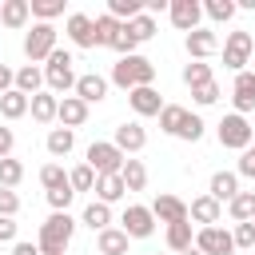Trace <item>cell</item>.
I'll return each mask as SVG.
<instances>
[{"label": "cell", "mask_w": 255, "mask_h": 255, "mask_svg": "<svg viewBox=\"0 0 255 255\" xmlns=\"http://www.w3.org/2000/svg\"><path fill=\"white\" fill-rule=\"evenodd\" d=\"M72 235H76V219H72L68 211H52V215L40 223L36 247H40L44 255H64L68 243H72Z\"/></svg>", "instance_id": "cell-1"}, {"label": "cell", "mask_w": 255, "mask_h": 255, "mask_svg": "<svg viewBox=\"0 0 255 255\" xmlns=\"http://www.w3.org/2000/svg\"><path fill=\"white\" fill-rule=\"evenodd\" d=\"M151 80H155V64H151L147 56H120L116 68H112V84L124 88V92H131V88H151Z\"/></svg>", "instance_id": "cell-2"}, {"label": "cell", "mask_w": 255, "mask_h": 255, "mask_svg": "<svg viewBox=\"0 0 255 255\" xmlns=\"http://www.w3.org/2000/svg\"><path fill=\"white\" fill-rule=\"evenodd\" d=\"M76 60H72V52H64V48H56L48 60H44V84H48V92L52 96H60L64 100V92H76V68H72Z\"/></svg>", "instance_id": "cell-3"}, {"label": "cell", "mask_w": 255, "mask_h": 255, "mask_svg": "<svg viewBox=\"0 0 255 255\" xmlns=\"http://www.w3.org/2000/svg\"><path fill=\"white\" fill-rule=\"evenodd\" d=\"M215 135H219V143L231 147V151H247V147L255 143V128H251L247 116H239V112L223 116V120L215 124Z\"/></svg>", "instance_id": "cell-4"}, {"label": "cell", "mask_w": 255, "mask_h": 255, "mask_svg": "<svg viewBox=\"0 0 255 255\" xmlns=\"http://www.w3.org/2000/svg\"><path fill=\"white\" fill-rule=\"evenodd\" d=\"M84 163H88L96 175H120V171H124V163H128V155H124L112 139H96V143H88Z\"/></svg>", "instance_id": "cell-5"}, {"label": "cell", "mask_w": 255, "mask_h": 255, "mask_svg": "<svg viewBox=\"0 0 255 255\" xmlns=\"http://www.w3.org/2000/svg\"><path fill=\"white\" fill-rule=\"evenodd\" d=\"M251 52H255V40H251V32H243V28H235V32H227V40H223V64L239 76L243 68H247V60H251Z\"/></svg>", "instance_id": "cell-6"}, {"label": "cell", "mask_w": 255, "mask_h": 255, "mask_svg": "<svg viewBox=\"0 0 255 255\" xmlns=\"http://www.w3.org/2000/svg\"><path fill=\"white\" fill-rule=\"evenodd\" d=\"M56 52V28L52 24H32V32L24 36V56L32 60V64H40V60H48Z\"/></svg>", "instance_id": "cell-7"}, {"label": "cell", "mask_w": 255, "mask_h": 255, "mask_svg": "<svg viewBox=\"0 0 255 255\" xmlns=\"http://www.w3.org/2000/svg\"><path fill=\"white\" fill-rule=\"evenodd\" d=\"M120 227H124V235H128V239H147V235L155 231V215H151V207L131 203V207H124Z\"/></svg>", "instance_id": "cell-8"}, {"label": "cell", "mask_w": 255, "mask_h": 255, "mask_svg": "<svg viewBox=\"0 0 255 255\" xmlns=\"http://www.w3.org/2000/svg\"><path fill=\"white\" fill-rule=\"evenodd\" d=\"M195 247L203 251V255H231L235 251V239H231V231L227 227H199L195 231Z\"/></svg>", "instance_id": "cell-9"}, {"label": "cell", "mask_w": 255, "mask_h": 255, "mask_svg": "<svg viewBox=\"0 0 255 255\" xmlns=\"http://www.w3.org/2000/svg\"><path fill=\"white\" fill-rule=\"evenodd\" d=\"M167 16H171V24H175L179 32H195V28H203V24H199V20H203V4H199V0H171Z\"/></svg>", "instance_id": "cell-10"}, {"label": "cell", "mask_w": 255, "mask_h": 255, "mask_svg": "<svg viewBox=\"0 0 255 255\" xmlns=\"http://www.w3.org/2000/svg\"><path fill=\"white\" fill-rule=\"evenodd\" d=\"M64 32H68V40H72L76 48H100V44H96V20H92L88 12H72L68 24H64Z\"/></svg>", "instance_id": "cell-11"}, {"label": "cell", "mask_w": 255, "mask_h": 255, "mask_svg": "<svg viewBox=\"0 0 255 255\" xmlns=\"http://www.w3.org/2000/svg\"><path fill=\"white\" fill-rule=\"evenodd\" d=\"M151 215H155L159 223H167V227H171V223H187V203H183L179 195H167V191H163V195L151 199Z\"/></svg>", "instance_id": "cell-12"}, {"label": "cell", "mask_w": 255, "mask_h": 255, "mask_svg": "<svg viewBox=\"0 0 255 255\" xmlns=\"http://www.w3.org/2000/svg\"><path fill=\"white\" fill-rule=\"evenodd\" d=\"M112 143H116L124 155H135V151H143V143H147V131H143L135 120H128V124H120V128H116Z\"/></svg>", "instance_id": "cell-13"}, {"label": "cell", "mask_w": 255, "mask_h": 255, "mask_svg": "<svg viewBox=\"0 0 255 255\" xmlns=\"http://www.w3.org/2000/svg\"><path fill=\"white\" fill-rule=\"evenodd\" d=\"M219 215H223V203H219V199H211V195H199V199H191V203H187V219H191V223H199V227H215V223H219Z\"/></svg>", "instance_id": "cell-14"}, {"label": "cell", "mask_w": 255, "mask_h": 255, "mask_svg": "<svg viewBox=\"0 0 255 255\" xmlns=\"http://www.w3.org/2000/svg\"><path fill=\"white\" fill-rule=\"evenodd\" d=\"M187 56L191 60H207V56H215L219 52V36L211 32V28H195V32H187Z\"/></svg>", "instance_id": "cell-15"}, {"label": "cell", "mask_w": 255, "mask_h": 255, "mask_svg": "<svg viewBox=\"0 0 255 255\" xmlns=\"http://www.w3.org/2000/svg\"><path fill=\"white\" fill-rule=\"evenodd\" d=\"M231 104H235V112H239V116L255 112V76H251V72H239V76H235Z\"/></svg>", "instance_id": "cell-16"}, {"label": "cell", "mask_w": 255, "mask_h": 255, "mask_svg": "<svg viewBox=\"0 0 255 255\" xmlns=\"http://www.w3.org/2000/svg\"><path fill=\"white\" fill-rule=\"evenodd\" d=\"M28 20H32V4H28V0H0V24H4V28L20 32Z\"/></svg>", "instance_id": "cell-17"}, {"label": "cell", "mask_w": 255, "mask_h": 255, "mask_svg": "<svg viewBox=\"0 0 255 255\" xmlns=\"http://www.w3.org/2000/svg\"><path fill=\"white\" fill-rule=\"evenodd\" d=\"M128 104H131L135 116H159L163 112V100H159L155 88H131L128 92Z\"/></svg>", "instance_id": "cell-18"}, {"label": "cell", "mask_w": 255, "mask_h": 255, "mask_svg": "<svg viewBox=\"0 0 255 255\" xmlns=\"http://www.w3.org/2000/svg\"><path fill=\"white\" fill-rule=\"evenodd\" d=\"M56 120H60V128H72V131H76V128H84V120H88V104H84L80 96H64Z\"/></svg>", "instance_id": "cell-19"}, {"label": "cell", "mask_w": 255, "mask_h": 255, "mask_svg": "<svg viewBox=\"0 0 255 255\" xmlns=\"http://www.w3.org/2000/svg\"><path fill=\"white\" fill-rule=\"evenodd\" d=\"M207 195L219 199V203H231V199L239 195V175H235V171H215L211 183H207Z\"/></svg>", "instance_id": "cell-20"}, {"label": "cell", "mask_w": 255, "mask_h": 255, "mask_svg": "<svg viewBox=\"0 0 255 255\" xmlns=\"http://www.w3.org/2000/svg\"><path fill=\"white\" fill-rule=\"evenodd\" d=\"M76 96H80L84 104H100V100L108 96V80H104L100 72H88V76L76 80Z\"/></svg>", "instance_id": "cell-21"}, {"label": "cell", "mask_w": 255, "mask_h": 255, "mask_svg": "<svg viewBox=\"0 0 255 255\" xmlns=\"http://www.w3.org/2000/svg\"><path fill=\"white\" fill-rule=\"evenodd\" d=\"M28 112H32V120H36V124H52V120L60 116V96H52V92L44 88V92H36V96H32V108H28Z\"/></svg>", "instance_id": "cell-22"}, {"label": "cell", "mask_w": 255, "mask_h": 255, "mask_svg": "<svg viewBox=\"0 0 255 255\" xmlns=\"http://www.w3.org/2000/svg\"><path fill=\"white\" fill-rule=\"evenodd\" d=\"M128 235H124V227H108V231H100L96 235V247H100V255H128Z\"/></svg>", "instance_id": "cell-23"}, {"label": "cell", "mask_w": 255, "mask_h": 255, "mask_svg": "<svg viewBox=\"0 0 255 255\" xmlns=\"http://www.w3.org/2000/svg\"><path fill=\"white\" fill-rule=\"evenodd\" d=\"M16 92H24L28 100H32L36 92H44V68H36V64H24V68L16 72Z\"/></svg>", "instance_id": "cell-24"}, {"label": "cell", "mask_w": 255, "mask_h": 255, "mask_svg": "<svg viewBox=\"0 0 255 255\" xmlns=\"http://www.w3.org/2000/svg\"><path fill=\"white\" fill-rule=\"evenodd\" d=\"M28 108H32V100L24 92H16V88L0 96V116L4 120H20V116H28Z\"/></svg>", "instance_id": "cell-25"}, {"label": "cell", "mask_w": 255, "mask_h": 255, "mask_svg": "<svg viewBox=\"0 0 255 255\" xmlns=\"http://www.w3.org/2000/svg\"><path fill=\"white\" fill-rule=\"evenodd\" d=\"M124 195H128V187H124V179H120V175H100V179H96V199H100V203H108V207H112V203H116V199H124Z\"/></svg>", "instance_id": "cell-26"}, {"label": "cell", "mask_w": 255, "mask_h": 255, "mask_svg": "<svg viewBox=\"0 0 255 255\" xmlns=\"http://www.w3.org/2000/svg\"><path fill=\"white\" fill-rule=\"evenodd\" d=\"M120 179H124V187H128V191H143V187H147V167H143V159H131V155H128V163H124Z\"/></svg>", "instance_id": "cell-27"}, {"label": "cell", "mask_w": 255, "mask_h": 255, "mask_svg": "<svg viewBox=\"0 0 255 255\" xmlns=\"http://www.w3.org/2000/svg\"><path fill=\"white\" fill-rule=\"evenodd\" d=\"M84 223H88L96 235H100V231H108V227H112V207H108V203H100V199H92V203L84 207Z\"/></svg>", "instance_id": "cell-28"}, {"label": "cell", "mask_w": 255, "mask_h": 255, "mask_svg": "<svg viewBox=\"0 0 255 255\" xmlns=\"http://www.w3.org/2000/svg\"><path fill=\"white\" fill-rule=\"evenodd\" d=\"M167 247H171L175 255H183L187 247H195V231H191V219H187V223H171V227H167Z\"/></svg>", "instance_id": "cell-29"}, {"label": "cell", "mask_w": 255, "mask_h": 255, "mask_svg": "<svg viewBox=\"0 0 255 255\" xmlns=\"http://www.w3.org/2000/svg\"><path fill=\"white\" fill-rule=\"evenodd\" d=\"M227 211H231L235 223H255V191H239V195L227 203Z\"/></svg>", "instance_id": "cell-30"}, {"label": "cell", "mask_w": 255, "mask_h": 255, "mask_svg": "<svg viewBox=\"0 0 255 255\" xmlns=\"http://www.w3.org/2000/svg\"><path fill=\"white\" fill-rule=\"evenodd\" d=\"M120 28H124V24H120L112 12L96 16V44H100V48H112V44H116V36H120Z\"/></svg>", "instance_id": "cell-31"}, {"label": "cell", "mask_w": 255, "mask_h": 255, "mask_svg": "<svg viewBox=\"0 0 255 255\" xmlns=\"http://www.w3.org/2000/svg\"><path fill=\"white\" fill-rule=\"evenodd\" d=\"M215 76H211V64H203V60H191L187 68H183V84L195 92V88H203V84H211Z\"/></svg>", "instance_id": "cell-32"}, {"label": "cell", "mask_w": 255, "mask_h": 255, "mask_svg": "<svg viewBox=\"0 0 255 255\" xmlns=\"http://www.w3.org/2000/svg\"><path fill=\"white\" fill-rule=\"evenodd\" d=\"M183 116H187V108H179V104H163V112H159V131H167V135H179V128H183Z\"/></svg>", "instance_id": "cell-33"}, {"label": "cell", "mask_w": 255, "mask_h": 255, "mask_svg": "<svg viewBox=\"0 0 255 255\" xmlns=\"http://www.w3.org/2000/svg\"><path fill=\"white\" fill-rule=\"evenodd\" d=\"M72 147H76V131L72 128H52L48 131V151L52 155H68Z\"/></svg>", "instance_id": "cell-34"}, {"label": "cell", "mask_w": 255, "mask_h": 255, "mask_svg": "<svg viewBox=\"0 0 255 255\" xmlns=\"http://www.w3.org/2000/svg\"><path fill=\"white\" fill-rule=\"evenodd\" d=\"M28 4H32L36 24H52L56 16H64V0H28Z\"/></svg>", "instance_id": "cell-35"}, {"label": "cell", "mask_w": 255, "mask_h": 255, "mask_svg": "<svg viewBox=\"0 0 255 255\" xmlns=\"http://www.w3.org/2000/svg\"><path fill=\"white\" fill-rule=\"evenodd\" d=\"M235 12H239V8H235V0H207V4H203V16H207V20H215V24H227Z\"/></svg>", "instance_id": "cell-36"}, {"label": "cell", "mask_w": 255, "mask_h": 255, "mask_svg": "<svg viewBox=\"0 0 255 255\" xmlns=\"http://www.w3.org/2000/svg\"><path fill=\"white\" fill-rule=\"evenodd\" d=\"M96 171L88 167V163H80V167H72L68 171V183H72V191H96Z\"/></svg>", "instance_id": "cell-37"}, {"label": "cell", "mask_w": 255, "mask_h": 255, "mask_svg": "<svg viewBox=\"0 0 255 255\" xmlns=\"http://www.w3.org/2000/svg\"><path fill=\"white\" fill-rule=\"evenodd\" d=\"M40 183H44V191L68 187V171H64L60 163H44V167H40Z\"/></svg>", "instance_id": "cell-38"}, {"label": "cell", "mask_w": 255, "mask_h": 255, "mask_svg": "<svg viewBox=\"0 0 255 255\" xmlns=\"http://www.w3.org/2000/svg\"><path fill=\"white\" fill-rule=\"evenodd\" d=\"M20 179H24V163H20V159H12V155H8V159H0V187H12V191H16V183H20Z\"/></svg>", "instance_id": "cell-39"}, {"label": "cell", "mask_w": 255, "mask_h": 255, "mask_svg": "<svg viewBox=\"0 0 255 255\" xmlns=\"http://www.w3.org/2000/svg\"><path fill=\"white\" fill-rule=\"evenodd\" d=\"M203 131H207V124H203L195 112H187V116H183V128H179V139H187V143H199V139H203Z\"/></svg>", "instance_id": "cell-40"}, {"label": "cell", "mask_w": 255, "mask_h": 255, "mask_svg": "<svg viewBox=\"0 0 255 255\" xmlns=\"http://www.w3.org/2000/svg\"><path fill=\"white\" fill-rule=\"evenodd\" d=\"M128 28H131V36H135V44H143V40H151V36H155V16H147V12H139V16H135V20L128 24Z\"/></svg>", "instance_id": "cell-41"}, {"label": "cell", "mask_w": 255, "mask_h": 255, "mask_svg": "<svg viewBox=\"0 0 255 255\" xmlns=\"http://www.w3.org/2000/svg\"><path fill=\"white\" fill-rule=\"evenodd\" d=\"M16 211H20V195L12 187H0V215L4 219H16Z\"/></svg>", "instance_id": "cell-42"}, {"label": "cell", "mask_w": 255, "mask_h": 255, "mask_svg": "<svg viewBox=\"0 0 255 255\" xmlns=\"http://www.w3.org/2000/svg\"><path fill=\"white\" fill-rule=\"evenodd\" d=\"M191 100H195L199 108H211V104L219 100V84L211 80V84H203V88H195V92H191Z\"/></svg>", "instance_id": "cell-43"}, {"label": "cell", "mask_w": 255, "mask_h": 255, "mask_svg": "<svg viewBox=\"0 0 255 255\" xmlns=\"http://www.w3.org/2000/svg\"><path fill=\"white\" fill-rule=\"evenodd\" d=\"M76 199V191H72V183L68 187H56V191H48V203H52V211H68V203Z\"/></svg>", "instance_id": "cell-44"}, {"label": "cell", "mask_w": 255, "mask_h": 255, "mask_svg": "<svg viewBox=\"0 0 255 255\" xmlns=\"http://www.w3.org/2000/svg\"><path fill=\"white\" fill-rule=\"evenodd\" d=\"M231 239H235V247H255V223H235V231H231Z\"/></svg>", "instance_id": "cell-45"}, {"label": "cell", "mask_w": 255, "mask_h": 255, "mask_svg": "<svg viewBox=\"0 0 255 255\" xmlns=\"http://www.w3.org/2000/svg\"><path fill=\"white\" fill-rule=\"evenodd\" d=\"M235 175H247V179H255V155H251V151H243V155H239V167H235Z\"/></svg>", "instance_id": "cell-46"}, {"label": "cell", "mask_w": 255, "mask_h": 255, "mask_svg": "<svg viewBox=\"0 0 255 255\" xmlns=\"http://www.w3.org/2000/svg\"><path fill=\"white\" fill-rule=\"evenodd\" d=\"M0 243H16V219L0 215Z\"/></svg>", "instance_id": "cell-47"}, {"label": "cell", "mask_w": 255, "mask_h": 255, "mask_svg": "<svg viewBox=\"0 0 255 255\" xmlns=\"http://www.w3.org/2000/svg\"><path fill=\"white\" fill-rule=\"evenodd\" d=\"M12 88H16V72H12L8 64H0V96H4V92H12Z\"/></svg>", "instance_id": "cell-48"}, {"label": "cell", "mask_w": 255, "mask_h": 255, "mask_svg": "<svg viewBox=\"0 0 255 255\" xmlns=\"http://www.w3.org/2000/svg\"><path fill=\"white\" fill-rule=\"evenodd\" d=\"M12 143H16V135H12V128H0V159H8V151H12Z\"/></svg>", "instance_id": "cell-49"}, {"label": "cell", "mask_w": 255, "mask_h": 255, "mask_svg": "<svg viewBox=\"0 0 255 255\" xmlns=\"http://www.w3.org/2000/svg\"><path fill=\"white\" fill-rule=\"evenodd\" d=\"M12 255H44V251H40L36 243H24V239H16V243H12Z\"/></svg>", "instance_id": "cell-50"}, {"label": "cell", "mask_w": 255, "mask_h": 255, "mask_svg": "<svg viewBox=\"0 0 255 255\" xmlns=\"http://www.w3.org/2000/svg\"><path fill=\"white\" fill-rule=\"evenodd\" d=\"M183 255H203V251H199V247H187V251H183Z\"/></svg>", "instance_id": "cell-51"}, {"label": "cell", "mask_w": 255, "mask_h": 255, "mask_svg": "<svg viewBox=\"0 0 255 255\" xmlns=\"http://www.w3.org/2000/svg\"><path fill=\"white\" fill-rule=\"evenodd\" d=\"M247 151H251V155H255V143H251V147H247Z\"/></svg>", "instance_id": "cell-52"}]
</instances>
